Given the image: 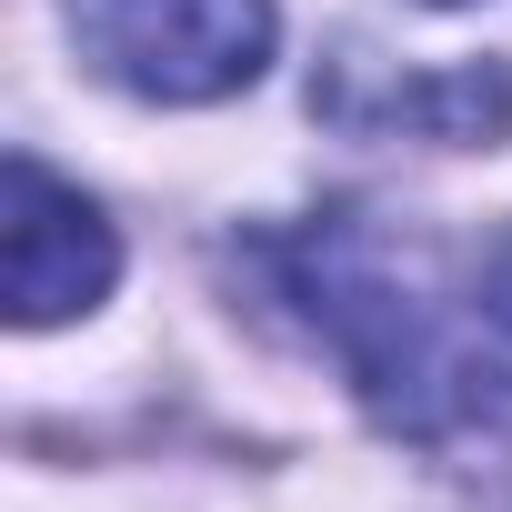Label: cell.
<instances>
[{
	"instance_id": "obj_1",
	"label": "cell",
	"mask_w": 512,
	"mask_h": 512,
	"mask_svg": "<svg viewBox=\"0 0 512 512\" xmlns=\"http://www.w3.org/2000/svg\"><path fill=\"white\" fill-rule=\"evenodd\" d=\"M71 41L141 101H231L272 61V0H71Z\"/></svg>"
},
{
	"instance_id": "obj_2",
	"label": "cell",
	"mask_w": 512,
	"mask_h": 512,
	"mask_svg": "<svg viewBox=\"0 0 512 512\" xmlns=\"http://www.w3.org/2000/svg\"><path fill=\"white\" fill-rule=\"evenodd\" d=\"M121 272V241L111 221L51 181L31 151H11V181H0V282H11V322L21 332H51L71 312H91Z\"/></svg>"
}]
</instances>
